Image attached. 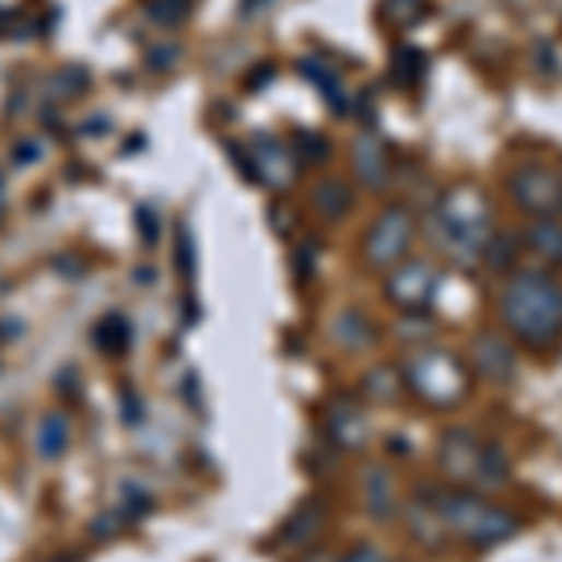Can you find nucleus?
Wrapping results in <instances>:
<instances>
[{"label": "nucleus", "mask_w": 562, "mask_h": 562, "mask_svg": "<svg viewBox=\"0 0 562 562\" xmlns=\"http://www.w3.org/2000/svg\"><path fill=\"white\" fill-rule=\"evenodd\" d=\"M511 191L517 203L532 210V214H551V210L562 207V184L540 165H522L511 177Z\"/></svg>", "instance_id": "obj_7"}, {"label": "nucleus", "mask_w": 562, "mask_h": 562, "mask_svg": "<svg viewBox=\"0 0 562 562\" xmlns=\"http://www.w3.org/2000/svg\"><path fill=\"white\" fill-rule=\"evenodd\" d=\"M420 8H424V0H386V15H390L398 26H409V23H417L420 15Z\"/></svg>", "instance_id": "obj_26"}, {"label": "nucleus", "mask_w": 562, "mask_h": 562, "mask_svg": "<svg viewBox=\"0 0 562 562\" xmlns=\"http://www.w3.org/2000/svg\"><path fill=\"white\" fill-rule=\"evenodd\" d=\"M0 199H4V180H0Z\"/></svg>", "instance_id": "obj_33"}, {"label": "nucleus", "mask_w": 562, "mask_h": 562, "mask_svg": "<svg viewBox=\"0 0 562 562\" xmlns=\"http://www.w3.org/2000/svg\"><path fill=\"white\" fill-rule=\"evenodd\" d=\"M94 341H98L105 353H120L128 346V319L120 312L102 315L98 327H94Z\"/></svg>", "instance_id": "obj_18"}, {"label": "nucleus", "mask_w": 562, "mask_h": 562, "mask_svg": "<svg viewBox=\"0 0 562 562\" xmlns=\"http://www.w3.org/2000/svg\"><path fill=\"white\" fill-rule=\"evenodd\" d=\"M477 458H480V438L469 435L465 428H454L438 443V461L454 480H477Z\"/></svg>", "instance_id": "obj_8"}, {"label": "nucleus", "mask_w": 562, "mask_h": 562, "mask_svg": "<svg viewBox=\"0 0 562 562\" xmlns=\"http://www.w3.org/2000/svg\"><path fill=\"white\" fill-rule=\"evenodd\" d=\"M327 428H330V438L338 446H360L367 438V420H364V412H360L356 401H338V406L330 409V420H327Z\"/></svg>", "instance_id": "obj_10"}, {"label": "nucleus", "mask_w": 562, "mask_h": 562, "mask_svg": "<svg viewBox=\"0 0 562 562\" xmlns=\"http://www.w3.org/2000/svg\"><path fill=\"white\" fill-rule=\"evenodd\" d=\"M353 154H356V173H360V177H364L367 184H383V177H386V151H383L379 139L360 136Z\"/></svg>", "instance_id": "obj_12"}, {"label": "nucleus", "mask_w": 562, "mask_h": 562, "mask_svg": "<svg viewBox=\"0 0 562 562\" xmlns=\"http://www.w3.org/2000/svg\"><path fill=\"white\" fill-rule=\"evenodd\" d=\"M432 293H435V274L428 262H401V267L386 278V296L409 315L424 312Z\"/></svg>", "instance_id": "obj_6"}, {"label": "nucleus", "mask_w": 562, "mask_h": 562, "mask_svg": "<svg viewBox=\"0 0 562 562\" xmlns=\"http://www.w3.org/2000/svg\"><path fill=\"white\" fill-rule=\"evenodd\" d=\"M364 488H367V506H372V514L390 517V511H394L390 477H386L383 469H372V472H367V477H364Z\"/></svg>", "instance_id": "obj_21"}, {"label": "nucleus", "mask_w": 562, "mask_h": 562, "mask_svg": "<svg viewBox=\"0 0 562 562\" xmlns=\"http://www.w3.org/2000/svg\"><path fill=\"white\" fill-rule=\"evenodd\" d=\"M424 65H428L424 52H417V49H401V52H398V65H394V72H398L394 79H398L401 86H412L420 75H424Z\"/></svg>", "instance_id": "obj_24"}, {"label": "nucleus", "mask_w": 562, "mask_h": 562, "mask_svg": "<svg viewBox=\"0 0 562 562\" xmlns=\"http://www.w3.org/2000/svg\"><path fill=\"white\" fill-rule=\"evenodd\" d=\"M139 233H143V241H151L154 244V236H157V218H154V210H139Z\"/></svg>", "instance_id": "obj_28"}, {"label": "nucleus", "mask_w": 562, "mask_h": 562, "mask_svg": "<svg viewBox=\"0 0 562 562\" xmlns=\"http://www.w3.org/2000/svg\"><path fill=\"white\" fill-rule=\"evenodd\" d=\"M409 236H412L409 210L401 207L383 210L364 241V259L372 262V267H394V262H401V256H406Z\"/></svg>", "instance_id": "obj_5"}, {"label": "nucleus", "mask_w": 562, "mask_h": 562, "mask_svg": "<svg viewBox=\"0 0 562 562\" xmlns=\"http://www.w3.org/2000/svg\"><path fill=\"white\" fill-rule=\"evenodd\" d=\"M42 147L38 143H20V151H15V157H20V165H26V157H38Z\"/></svg>", "instance_id": "obj_30"}, {"label": "nucleus", "mask_w": 562, "mask_h": 562, "mask_svg": "<svg viewBox=\"0 0 562 562\" xmlns=\"http://www.w3.org/2000/svg\"><path fill=\"white\" fill-rule=\"evenodd\" d=\"M304 72H307V79H312V83H319V86H323V94H327V98L333 102V109L346 113V94H341L338 79H333V75H323V68H315V65H304Z\"/></svg>", "instance_id": "obj_25"}, {"label": "nucleus", "mask_w": 562, "mask_h": 562, "mask_svg": "<svg viewBox=\"0 0 562 562\" xmlns=\"http://www.w3.org/2000/svg\"><path fill=\"white\" fill-rule=\"evenodd\" d=\"M304 562H330V555H307Z\"/></svg>", "instance_id": "obj_32"}, {"label": "nucleus", "mask_w": 562, "mask_h": 562, "mask_svg": "<svg viewBox=\"0 0 562 562\" xmlns=\"http://www.w3.org/2000/svg\"><path fill=\"white\" fill-rule=\"evenodd\" d=\"M259 169L267 173V180L274 184V188H285V184L293 180V162H289V154L281 143H267V139H262L259 143Z\"/></svg>", "instance_id": "obj_13"}, {"label": "nucleus", "mask_w": 562, "mask_h": 562, "mask_svg": "<svg viewBox=\"0 0 562 562\" xmlns=\"http://www.w3.org/2000/svg\"><path fill=\"white\" fill-rule=\"evenodd\" d=\"M147 15L157 26H177L188 15V0H147Z\"/></svg>", "instance_id": "obj_23"}, {"label": "nucleus", "mask_w": 562, "mask_h": 562, "mask_svg": "<svg viewBox=\"0 0 562 562\" xmlns=\"http://www.w3.org/2000/svg\"><path fill=\"white\" fill-rule=\"evenodd\" d=\"M432 506H435L438 522H443V529L461 540H469L472 548H488V543H499L517 532V517L511 511L472 495V491L432 495Z\"/></svg>", "instance_id": "obj_2"}, {"label": "nucleus", "mask_w": 562, "mask_h": 562, "mask_svg": "<svg viewBox=\"0 0 562 562\" xmlns=\"http://www.w3.org/2000/svg\"><path fill=\"white\" fill-rule=\"evenodd\" d=\"M301 147L307 151V157H312V162H319V157L327 154V143H323V139H315L312 131H304V136H301Z\"/></svg>", "instance_id": "obj_29"}, {"label": "nucleus", "mask_w": 562, "mask_h": 562, "mask_svg": "<svg viewBox=\"0 0 562 562\" xmlns=\"http://www.w3.org/2000/svg\"><path fill=\"white\" fill-rule=\"evenodd\" d=\"M349 203H353V196L346 191V184L327 180V184H319V188H315V210H319L323 218H330V222L346 214Z\"/></svg>", "instance_id": "obj_19"}, {"label": "nucleus", "mask_w": 562, "mask_h": 562, "mask_svg": "<svg viewBox=\"0 0 562 562\" xmlns=\"http://www.w3.org/2000/svg\"><path fill=\"white\" fill-rule=\"evenodd\" d=\"M409 525H412V532H417L420 540L428 543V548H435L438 540H443V522H438V514H435V506H432V499H428V503H412L409 506Z\"/></svg>", "instance_id": "obj_15"}, {"label": "nucleus", "mask_w": 562, "mask_h": 562, "mask_svg": "<svg viewBox=\"0 0 562 562\" xmlns=\"http://www.w3.org/2000/svg\"><path fill=\"white\" fill-rule=\"evenodd\" d=\"M406 383L428 406H458V401L469 394V372L454 353L446 349H428V353L412 356Z\"/></svg>", "instance_id": "obj_3"}, {"label": "nucleus", "mask_w": 562, "mask_h": 562, "mask_svg": "<svg viewBox=\"0 0 562 562\" xmlns=\"http://www.w3.org/2000/svg\"><path fill=\"white\" fill-rule=\"evenodd\" d=\"M529 248L537 251V256L551 259V262H562V225L559 222H532L529 230Z\"/></svg>", "instance_id": "obj_16"}, {"label": "nucleus", "mask_w": 562, "mask_h": 562, "mask_svg": "<svg viewBox=\"0 0 562 562\" xmlns=\"http://www.w3.org/2000/svg\"><path fill=\"white\" fill-rule=\"evenodd\" d=\"M338 562H386V555L379 548H372V543H356V548H349Z\"/></svg>", "instance_id": "obj_27"}, {"label": "nucleus", "mask_w": 562, "mask_h": 562, "mask_svg": "<svg viewBox=\"0 0 562 562\" xmlns=\"http://www.w3.org/2000/svg\"><path fill=\"white\" fill-rule=\"evenodd\" d=\"M364 394L372 401H379V406H386V401H394L401 394V383L390 375V367H375V372L364 379Z\"/></svg>", "instance_id": "obj_22"}, {"label": "nucleus", "mask_w": 562, "mask_h": 562, "mask_svg": "<svg viewBox=\"0 0 562 562\" xmlns=\"http://www.w3.org/2000/svg\"><path fill=\"white\" fill-rule=\"evenodd\" d=\"M503 323L529 349H555L562 338V285L540 270L517 274L503 293Z\"/></svg>", "instance_id": "obj_1"}, {"label": "nucleus", "mask_w": 562, "mask_h": 562, "mask_svg": "<svg viewBox=\"0 0 562 562\" xmlns=\"http://www.w3.org/2000/svg\"><path fill=\"white\" fill-rule=\"evenodd\" d=\"M506 480V458L495 443H480V458H477V480L472 484H503Z\"/></svg>", "instance_id": "obj_20"}, {"label": "nucleus", "mask_w": 562, "mask_h": 562, "mask_svg": "<svg viewBox=\"0 0 562 562\" xmlns=\"http://www.w3.org/2000/svg\"><path fill=\"white\" fill-rule=\"evenodd\" d=\"M323 517H327V511H323L319 503H304L301 511H296V514L285 522V529H281V540H285V543H296V548H304V543L323 529Z\"/></svg>", "instance_id": "obj_11"}, {"label": "nucleus", "mask_w": 562, "mask_h": 562, "mask_svg": "<svg viewBox=\"0 0 562 562\" xmlns=\"http://www.w3.org/2000/svg\"><path fill=\"white\" fill-rule=\"evenodd\" d=\"M68 438H72L68 435V417H60V412H49L38 424V450L46 458H60L68 450Z\"/></svg>", "instance_id": "obj_14"}, {"label": "nucleus", "mask_w": 562, "mask_h": 562, "mask_svg": "<svg viewBox=\"0 0 562 562\" xmlns=\"http://www.w3.org/2000/svg\"><path fill=\"white\" fill-rule=\"evenodd\" d=\"M333 333H338V341L346 349H364V346H372V338H375L372 323H367L360 312H346V315H341V319L333 323Z\"/></svg>", "instance_id": "obj_17"}, {"label": "nucleus", "mask_w": 562, "mask_h": 562, "mask_svg": "<svg viewBox=\"0 0 562 562\" xmlns=\"http://www.w3.org/2000/svg\"><path fill=\"white\" fill-rule=\"evenodd\" d=\"M472 360H477V372L491 383H506L514 379V349L511 341L484 333V338L472 341Z\"/></svg>", "instance_id": "obj_9"}, {"label": "nucleus", "mask_w": 562, "mask_h": 562, "mask_svg": "<svg viewBox=\"0 0 562 562\" xmlns=\"http://www.w3.org/2000/svg\"><path fill=\"white\" fill-rule=\"evenodd\" d=\"M256 8H259V0H244V12H248V15L256 12Z\"/></svg>", "instance_id": "obj_31"}, {"label": "nucleus", "mask_w": 562, "mask_h": 562, "mask_svg": "<svg viewBox=\"0 0 562 562\" xmlns=\"http://www.w3.org/2000/svg\"><path fill=\"white\" fill-rule=\"evenodd\" d=\"M443 230L458 251H477V256H484V244H488L484 199L472 196L469 188L454 191V196L443 203Z\"/></svg>", "instance_id": "obj_4"}]
</instances>
